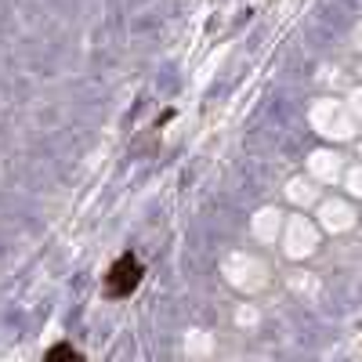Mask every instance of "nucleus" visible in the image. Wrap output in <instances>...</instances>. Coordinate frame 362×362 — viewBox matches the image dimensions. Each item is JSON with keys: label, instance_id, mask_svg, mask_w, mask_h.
<instances>
[{"label": "nucleus", "instance_id": "1", "mask_svg": "<svg viewBox=\"0 0 362 362\" xmlns=\"http://www.w3.org/2000/svg\"><path fill=\"white\" fill-rule=\"evenodd\" d=\"M141 279H145L141 257H138L134 250H124V254L109 264L105 279H102V293H105L109 300H127V297L141 286Z\"/></svg>", "mask_w": 362, "mask_h": 362}, {"label": "nucleus", "instance_id": "2", "mask_svg": "<svg viewBox=\"0 0 362 362\" xmlns=\"http://www.w3.org/2000/svg\"><path fill=\"white\" fill-rule=\"evenodd\" d=\"M44 362H83V355H80L69 341H54V344L44 351Z\"/></svg>", "mask_w": 362, "mask_h": 362}]
</instances>
